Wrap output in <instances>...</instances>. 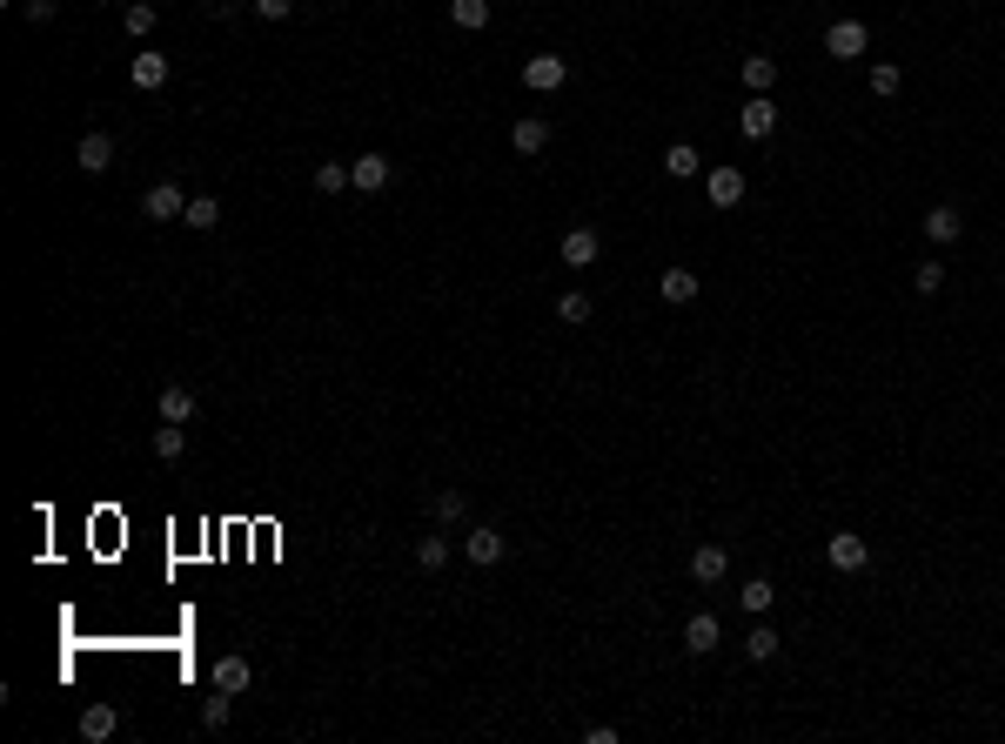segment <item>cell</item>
Segmentation results:
<instances>
[{"label": "cell", "mask_w": 1005, "mask_h": 744, "mask_svg": "<svg viewBox=\"0 0 1005 744\" xmlns=\"http://www.w3.org/2000/svg\"><path fill=\"white\" fill-rule=\"evenodd\" d=\"M657 295H664V302H677V309H684V302H697V269H664V275H657Z\"/></svg>", "instance_id": "17"}, {"label": "cell", "mask_w": 1005, "mask_h": 744, "mask_svg": "<svg viewBox=\"0 0 1005 744\" xmlns=\"http://www.w3.org/2000/svg\"><path fill=\"white\" fill-rule=\"evenodd\" d=\"M557 322H590V295H583V289L557 295Z\"/></svg>", "instance_id": "32"}, {"label": "cell", "mask_w": 1005, "mask_h": 744, "mask_svg": "<svg viewBox=\"0 0 1005 744\" xmlns=\"http://www.w3.org/2000/svg\"><path fill=\"white\" fill-rule=\"evenodd\" d=\"M188 416H195V389L168 383V389H161V423H188Z\"/></svg>", "instance_id": "20"}, {"label": "cell", "mask_w": 1005, "mask_h": 744, "mask_svg": "<svg viewBox=\"0 0 1005 744\" xmlns=\"http://www.w3.org/2000/svg\"><path fill=\"white\" fill-rule=\"evenodd\" d=\"M778 644H784V637L771 631V624H758V631L744 637V657H751V664H771V657H778Z\"/></svg>", "instance_id": "24"}, {"label": "cell", "mask_w": 1005, "mask_h": 744, "mask_svg": "<svg viewBox=\"0 0 1005 744\" xmlns=\"http://www.w3.org/2000/svg\"><path fill=\"white\" fill-rule=\"evenodd\" d=\"M865 47H871V27L865 21H831L825 27V54H831V61H858Z\"/></svg>", "instance_id": "2"}, {"label": "cell", "mask_w": 1005, "mask_h": 744, "mask_svg": "<svg viewBox=\"0 0 1005 744\" xmlns=\"http://www.w3.org/2000/svg\"><path fill=\"white\" fill-rule=\"evenodd\" d=\"M349 188V161H322L315 168V195H342Z\"/></svg>", "instance_id": "27"}, {"label": "cell", "mask_w": 1005, "mask_h": 744, "mask_svg": "<svg viewBox=\"0 0 1005 744\" xmlns=\"http://www.w3.org/2000/svg\"><path fill=\"white\" fill-rule=\"evenodd\" d=\"M717 644H724V624H717L711 610H691V624H684V651H691V657H711Z\"/></svg>", "instance_id": "7"}, {"label": "cell", "mask_w": 1005, "mask_h": 744, "mask_svg": "<svg viewBox=\"0 0 1005 744\" xmlns=\"http://www.w3.org/2000/svg\"><path fill=\"white\" fill-rule=\"evenodd\" d=\"M389 175H396V168H389V155L349 161V188H356V195H382V188H389Z\"/></svg>", "instance_id": "6"}, {"label": "cell", "mask_w": 1005, "mask_h": 744, "mask_svg": "<svg viewBox=\"0 0 1005 744\" xmlns=\"http://www.w3.org/2000/svg\"><path fill=\"white\" fill-rule=\"evenodd\" d=\"M201 731H228V691L201 698Z\"/></svg>", "instance_id": "30"}, {"label": "cell", "mask_w": 1005, "mask_h": 744, "mask_svg": "<svg viewBox=\"0 0 1005 744\" xmlns=\"http://www.w3.org/2000/svg\"><path fill=\"white\" fill-rule=\"evenodd\" d=\"M724 570H731V557H724L717 543H697L691 550V577L697 584H724Z\"/></svg>", "instance_id": "14"}, {"label": "cell", "mask_w": 1005, "mask_h": 744, "mask_svg": "<svg viewBox=\"0 0 1005 744\" xmlns=\"http://www.w3.org/2000/svg\"><path fill=\"white\" fill-rule=\"evenodd\" d=\"M912 282H918V295H938V289H945V262H918Z\"/></svg>", "instance_id": "33"}, {"label": "cell", "mask_w": 1005, "mask_h": 744, "mask_svg": "<svg viewBox=\"0 0 1005 744\" xmlns=\"http://www.w3.org/2000/svg\"><path fill=\"white\" fill-rule=\"evenodd\" d=\"M704 195H711V208H737L744 202V168H731V161L711 168V175H704Z\"/></svg>", "instance_id": "8"}, {"label": "cell", "mask_w": 1005, "mask_h": 744, "mask_svg": "<svg viewBox=\"0 0 1005 744\" xmlns=\"http://www.w3.org/2000/svg\"><path fill=\"white\" fill-rule=\"evenodd\" d=\"M74 168H81V175H108V168H114V135H101V128L81 135V141H74Z\"/></svg>", "instance_id": "5"}, {"label": "cell", "mask_w": 1005, "mask_h": 744, "mask_svg": "<svg viewBox=\"0 0 1005 744\" xmlns=\"http://www.w3.org/2000/svg\"><path fill=\"white\" fill-rule=\"evenodd\" d=\"M128 81H134L141 94L168 88V54H155V47H148V54H134V61H128Z\"/></svg>", "instance_id": "11"}, {"label": "cell", "mask_w": 1005, "mask_h": 744, "mask_svg": "<svg viewBox=\"0 0 1005 744\" xmlns=\"http://www.w3.org/2000/svg\"><path fill=\"white\" fill-rule=\"evenodd\" d=\"M557 255H563V262H570V269H590V262H597V255H603L597 228H570V235H563V242H557Z\"/></svg>", "instance_id": "12"}, {"label": "cell", "mask_w": 1005, "mask_h": 744, "mask_svg": "<svg viewBox=\"0 0 1005 744\" xmlns=\"http://www.w3.org/2000/svg\"><path fill=\"white\" fill-rule=\"evenodd\" d=\"M21 14H27V21H34V27H47V21H54V14H61V0H21Z\"/></svg>", "instance_id": "35"}, {"label": "cell", "mask_w": 1005, "mask_h": 744, "mask_svg": "<svg viewBox=\"0 0 1005 744\" xmlns=\"http://www.w3.org/2000/svg\"><path fill=\"white\" fill-rule=\"evenodd\" d=\"M463 550H469V564H483V570H490V564H503V550H510V543H503V530L476 523V530L463 537Z\"/></svg>", "instance_id": "9"}, {"label": "cell", "mask_w": 1005, "mask_h": 744, "mask_svg": "<svg viewBox=\"0 0 1005 744\" xmlns=\"http://www.w3.org/2000/svg\"><path fill=\"white\" fill-rule=\"evenodd\" d=\"M697 168H704V155H697L691 141H670V148H664V175L670 181H691Z\"/></svg>", "instance_id": "19"}, {"label": "cell", "mask_w": 1005, "mask_h": 744, "mask_svg": "<svg viewBox=\"0 0 1005 744\" xmlns=\"http://www.w3.org/2000/svg\"><path fill=\"white\" fill-rule=\"evenodd\" d=\"M416 564H423V570H443V564H449V543H443V537H416Z\"/></svg>", "instance_id": "31"}, {"label": "cell", "mask_w": 1005, "mask_h": 744, "mask_svg": "<svg viewBox=\"0 0 1005 744\" xmlns=\"http://www.w3.org/2000/svg\"><path fill=\"white\" fill-rule=\"evenodd\" d=\"M141 215H148V222H181V215H188V195H181L175 181H155V188L141 195Z\"/></svg>", "instance_id": "4"}, {"label": "cell", "mask_w": 1005, "mask_h": 744, "mask_svg": "<svg viewBox=\"0 0 1005 744\" xmlns=\"http://www.w3.org/2000/svg\"><path fill=\"white\" fill-rule=\"evenodd\" d=\"M510 148H516V155H543V148H550V121L523 114V121L510 128Z\"/></svg>", "instance_id": "13"}, {"label": "cell", "mask_w": 1005, "mask_h": 744, "mask_svg": "<svg viewBox=\"0 0 1005 744\" xmlns=\"http://www.w3.org/2000/svg\"><path fill=\"white\" fill-rule=\"evenodd\" d=\"M871 94H885V101L898 94V68H892V61H878V68H871Z\"/></svg>", "instance_id": "34"}, {"label": "cell", "mask_w": 1005, "mask_h": 744, "mask_svg": "<svg viewBox=\"0 0 1005 744\" xmlns=\"http://www.w3.org/2000/svg\"><path fill=\"white\" fill-rule=\"evenodd\" d=\"M737 74H744V88H751V94H764L771 81H778V61H771V54H744V68H737Z\"/></svg>", "instance_id": "21"}, {"label": "cell", "mask_w": 1005, "mask_h": 744, "mask_svg": "<svg viewBox=\"0 0 1005 744\" xmlns=\"http://www.w3.org/2000/svg\"><path fill=\"white\" fill-rule=\"evenodd\" d=\"M959 228H965V215H959L952 202L925 208V235H932V242H959Z\"/></svg>", "instance_id": "18"}, {"label": "cell", "mask_w": 1005, "mask_h": 744, "mask_svg": "<svg viewBox=\"0 0 1005 744\" xmlns=\"http://www.w3.org/2000/svg\"><path fill=\"white\" fill-rule=\"evenodd\" d=\"M737 128H744L751 141H764L771 128H778V101H764V94H751V101L737 108Z\"/></svg>", "instance_id": "10"}, {"label": "cell", "mask_w": 1005, "mask_h": 744, "mask_svg": "<svg viewBox=\"0 0 1005 744\" xmlns=\"http://www.w3.org/2000/svg\"><path fill=\"white\" fill-rule=\"evenodd\" d=\"M429 510H436V523H463V517H469L463 490H436V503H429Z\"/></svg>", "instance_id": "28"}, {"label": "cell", "mask_w": 1005, "mask_h": 744, "mask_svg": "<svg viewBox=\"0 0 1005 744\" xmlns=\"http://www.w3.org/2000/svg\"><path fill=\"white\" fill-rule=\"evenodd\" d=\"M114 731H121V711H114V704H88V711H81V738L88 744L114 738Z\"/></svg>", "instance_id": "16"}, {"label": "cell", "mask_w": 1005, "mask_h": 744, "mask_svg": "<svg viewBox=\"0 0 1005 744\" xmlns=\"http://www.w3.org/2000/svg\"><path fill=\"white\" fill-rule=\"evenodd\" d=\"M563 81H570V61H563V54H530V61H523V88L530 94H557Z\"/></svg>", "instance_id": "1"}, {"label": "cell", "mask_w": 1005, "mask_h": 744, "mask_svg": "<svg viewBox=\"0 0 1005 744\" xmlns=\"http://www.w3.org/2000/svg\"><path fill=\"white\" fill-rule=\"evenodd\" d=\"M255 14H262V21H289L295 0H255Z\"/></svg>", "instance_id": "36"}, {"label": "cell", "mask_w": 1005, "mask_h": 744, "mask_svg": "<svg viewBox=\"0 0 1005 744\" xmlns=\"http://www.w3.org/2000/svg\"><path fill=\"white\" fill-rule=\"evenodd\" d=\"M155 21H161V14H155V0H134L128 14H121V27H128V34H141V41L155 34Z\"/></svg>", "instance_id": "26"}, {"label": "cell", "mask_w": 1005, "mask_h": 744, "mask_svg": "<svg viewBox=\"0 0 1005 744\" xmlns=\"http://www.w3.org/2000/svg\"><path fill=\"white\" fill-rule=\"evenodd\" d=\"M181 450H188V436H181V423H161V429H155V456H161V463H175Z\"/></svg>", "instance_id": "29"}, {"label": "cell", "mask_w": 1005, "mask_h": 744, "mask_svg": "<svg viewBox=\"0 0 1005 744\" xmlns=\"http://www.w3.org/2000/svg\"><path fill=\"white\" fill-rule=\"evenodd\" d=\"M181 222H188V228H201V235H208V228L222 222V202H215V195H195V202H188V215H181Z\"/></svg>", "instance_id": "25"}, {"label": "cell", "mask_w": 1005, "mask_h": 744, "mask_svg": "<svg viewBox=\"0 0 1005 744\" xmlns=\"http://www.w3.org/2000/svg\"><path fill=\"white\" fill-rule=\"evenodd\" d=\"M449 21L463 27V34H476V27H490V0H449Z\"/></svg>", "instance_id": "23"}, {"label": "cell", "mask_w": 1005, "mask_h": 744, "mask_svg": "<svg viewBox=\"0 0 1005 744\" xmlns=\"http://www.w3.org/2000/svg\"><path fill=\"white\" fill-rule=\"evenodd\" d=\"M737 604H744V610H751V617H764V610H771V604H778V584H771V577H751V584H744V590H737Z\"/></svg>", "instance_id": "22"}, {"label": "cell", "mask_w": 1005, "mask_h": 744, "mask_svg": "<svg viewBox=\"0 0 1005 744\" xmlns=\"http://www.w3.org/2000/svg\"><path fill=\"white\" fill-rule=\"evenodd\" d=\"M825 564H831V570H845V577H858V570L871 564V543H865V537H851V530H838V537L825 543Z\"/></svg>", "instance_id": "3"}, {"label": "cell", "mask_w": 1005, "mask_h": 744, "mask_svg": "<svg viewBox=\"0 0 1005 744\" xmlns=\"http://www.w3.org/2000/svg\"><path fill=\"white\" fill-rule=\"evenodd\" d=\"M248 684H255V664H248V657H222V664H215V691L242 698Z\"/></svg>", "instance_id": "15"}]
</instances>
